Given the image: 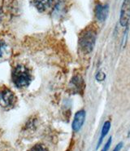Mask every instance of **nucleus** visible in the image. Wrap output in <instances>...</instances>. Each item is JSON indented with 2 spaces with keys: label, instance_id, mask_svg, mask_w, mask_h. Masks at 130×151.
Segmentation results:
<instances>
[{
  "label": "nucleus",
  "instance_id": "nucleus-5",
  "mask_svg": "<svg viewBox=\"0 0 130 151\" xmlns=\"http://www.w3.org/2000/svg\"><path fill=\"white\" fill-rule=\"evenodd\" d=\"M85 119V111L84 109H81L76 113L72 124V128L73 132H77L81 129L84 124Z\"/></svg>",
  "mask_w": 130,
  "mask_h": 151
},
{
  "label": "nucleus",
  "instance_id": "nucleus-6",
  "mask_svg": "<svg viewBox=\"0 0 130 151\" xmlns=\"http://www.w3.org/2000/svg\"><path fill=\"white\" fill-rule=\"evenodd\" d=\"M109 7L107 5L98 4L95 7V17L99 21H104L108 14Z\"/></svg>",
  "mask_w": 130,
  "mask_h": 151
},
{
  "label": "nucleus",
  "instance_id": "nucleus-10",
  "mask_svg": "<svg viewBox=\"0 0 130 151\" xmlns=\"http://www.w3.org/2000/svg\"><path fill=\"white\" fill-rule=\"evenodd\" d=\"M29 151H46V148L44 147V146H42V145L38 144L34 145L33 148H31Z\"/></svg>",
  "mask_w": 130,
  "mask_h": 151
},
{
  "label": "nucleus",
  "instance_id": "nucleus-4",
  "mask_svg": "<svg viewBox=\"0 0 130 151\" xmlns=\"http://www.w3.org/2000/svg\"><path fill=\"white\" fill-rule=\"evenodd\" d=\"M130 20V0H124L120 11V23L122 26H127Z\"/></svg>",
  "mask_w": 130,
  "mask_h": 151
},
{
  "label": "nucleus",
  "instance_id": "nucleus-8",
  "mask_svg": "<svg viewBox=\"0 0 130 151\" xmlns=\"http://www.w3.org/2000/svg\"><path fill=\"white\" fill-rule=\"evenodd\" d=\"M110 128H111V123L109 121H107L104 123L103 126H102V132H101V135H100V137H99V141H98V144H97V149H99V147L102 144V141L104 140L105 137L108 134L110 131Z\"/></svg>",
  "mask_w": 130,
  "mask_h": 151
},
{
  "label": "nucleus",
  "instance_id": "nucleus-1",
  "mask_svg": "<svg viewBox=\"0 0 130 151\" xmlns=\"http://www.w3.org/2000/svg\"><path fill=\"white\" fill-rule=\"evenodd\" d=\"M11 79L16 88H27L32 81L31 72L24 65H18L12 70Z\"/></svg>",
  "mask_w": 130,
  "mask_h": 151
},
{
  "label": "nucleus",
  "instance_id": "nucleus-7",
  "mask_svg": "<svg viewBox=\"0 0 130 151\" xmlns=\"http://www.w3.org/2000/svg\"><path fill=\"white\" fill-rule=\"evenodd\" d=\"M33 5L39 12H45L52 4V0H33Z\"/></svg>",
  "mask_w": 130,
  "mask_h": 151
},
{
  "label": "nucleus",
  "instance_id": "nucleus-14",
  "mask_svg": "<svg viewBox=\"0 0 130 151\" xmlns=\"http://www.w3.org/2000/svg\"><path fill=\"white\" fill-rule=\"evenodd\" d=\"M122 147H123V143L120 142V143H119V144L116 145V147H115V149L113 150V151H120L121 150V149H122Z\"/></svg>",
  "mask_w": 130,
  "mask_h": 151
},
{
  "label": "nucleus",
  "instance_id": "nucleus-3",
  "mask_svg": "<svg viewBox=\"0 0 130 151\" xmlns=\"http://www.w3.org/2000/svg\"><path fill=\"white\" fill-rule=\"evenodd\" d=\"M15 101H16L15 94L10 89L6 88L0 91V105L3 107L5 108L11 107L14 105Z\"/></svg>",
  "mask_w": 130,
  "mask_h": 151
},
{
  "label": "nucleus",
  "instance_id": "nucleus-9",
  "mask_svg": "<svg viewBox=\"0 0 130 151\" xmlns=\"http://www.w3.org/2000/svg\"><path fill=\"white\" fill-rule=\"evenodd\" d=\"M83 80L81 77L79 76H75V77L72 78V82H71V84H72V88L74 89V90H81L82 89V87H83Z\"/></svg>",
  "mask_w": 130,
  "mask_h": 151
},
{
  "label": "nucleus",
  "instance_id": "nucleus-12",
  "mask_svg": "<svg viewBox=\"0 0 130 151\" xmlns=\"http://www.w3.org/2000/svg\"><path fill=\"white\" fill-rule=\"evenodd\" d=\"M112 137H110L109 139H108V140L107 141V142H106L104 147L102 148V151H108L110 146H111V144H112Z\"/></svg>",
  "mask_w": 130,
  "mask_h": 151
},
{
  "label": "nucleus",
  "instance_id": "nucleus-13",
  "mask_svg": "<svg viewBox=\"0 0 130 151\" xmlns=\"http://www.w3.org/2000/svg\"><path fill=\"white\" fill-rule=\"evenodd\" d=\"M5 51V43L0 39V58L3 57Z\"/></svg>",
  "mask_w": 130,
  "mask_h": 151
},
{
  "label": "nucleus",
  "instance_id": "nucleus-15",
  "mask_svg": "<svg viewBox=\"0 0 130 151\" xmlns=\"http://www.w3.org/2000/svg\"><path fill=\"white\" fill-rule=\"evenodd\" d=\"M129 137H130V130H129Z\"/></svg>",
  "mask_w": 130,
  "mask_h": 151
},
{
  "label": "nucleus",
  "instance_id": "nucleus-2",
  "mask_svg": "<svg viewBox=\"0 0 130 151\" xmlns=\"http://www.w3.org/2000/svg\"><path fill=\"white\" fill-rule=\"evenodd\" d=\"M97 34L94 29L85 30L81 35L79 39L80 48L84 53H90L94 49L95 42H96Z\"/></svg>",
  "mask_w": 130,
  "mask_h": 151
},
{
  "label": "nucleus",
  "instance_id": "nucleus-11",
  "mask_svg": "<svg viewBox=\"0 0 130 151\" xmlns=\"http://www.w3.org/2000/svg\"><path fill=\"white\" fill-rule=\"evenodd\" d=\"M105 78H106V74H104L103 72H102V71L99 72V73L97 74V75H96V79L99 81V82H102V81L104 80Z\"/></svg>",
  "mask_w": 130,
  "mask_h": 151
}]
</instances>
